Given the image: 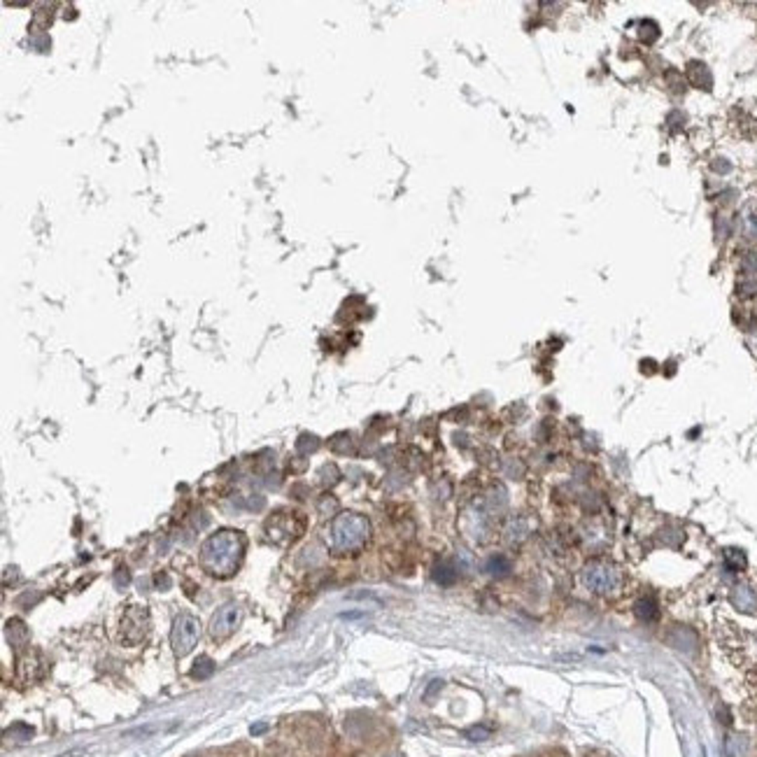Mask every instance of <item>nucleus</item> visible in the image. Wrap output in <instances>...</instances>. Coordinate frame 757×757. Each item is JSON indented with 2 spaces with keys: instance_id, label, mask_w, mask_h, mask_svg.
<instances>
[{
  "instance_id": "nucleus-1",
  "label": "nucleus",
  "mask_w": 757,
  "mask_h": 757,
  "mask_svg": "<svg viewBox=\"0 0 757 757\" xmlns=\"http://www.w3.org/2000/svg\"><path fill=\"white\" fill-rule=\"evenodd\" d=\"M245 536L233 529L212 534L201 548V564L215 578H231L243 562Z\"/></svg>"
},
{
  "instance_id": "nucleus-2",
  "label": "nucleus",
  "mask_w": 757,
  "mask_h": 757,
  "mask_svg": "<svg viewBox=\"0 0 757 757\" xmlns=\"http://www.w3.org/2000/svg\"><path fill=\"white\" fill-rule=\"evenodd\" d=\"M371 525L364 515L357 513H342L331 522L329 529V548L333 552H354L369 540Z\"/></svg>"
},
{
  "instance_id": "nucleus-3",
  "label": "nucleus",
  "mask_w": 757,
  "mask_h": 757,
  "mask_svg": "<svg viewBox=\"0 0 757 757\" xmlns=\"http://www.w3.org/2000/svg\"><path fill=\"white\" fill-rule=\"evenodd\" d=\"M198 636H201V622L198 617H194L191 613H179L173 622V632H171V646L173 652L177 657H184L194 650V646L198 644Z\"/></svg>"
},
{
  "instance_id": "nucleus-4",
  "label": "nucleus",
  "mask_w": 757,
  "mask_h": 757,
  "mask_svg": "<svg viewBox=\"0 0 757 757\" xmlns=\"http://www.w3.org/2000/svg\"><path fill=\"white\" fill-rule=\"evenodd\" d=\"M305 522L301 515L289 513V510H280V513L270 515L266 522V534L270 536V540L275 543H289V540H296L303 534Z\"/></svg>"
},
{
  "instance_id": "nucleus-5",
  "label": "nucleus",
  "mask_w": 757,
  "mask_h": 757,
  "mask_svg": "<svg viewBox=\"0 0 757 757\" xmlns=\"http://www.w3.org/2000/svg\"><path fill=\"white\" fill-rule=\"evenodd\" d=\"M147 629H149L147 608H142V606H129L122 615V622H119V641L126 646L140 644V641L147 636Z\"/></svg>"
},
{
  "instance_id": "nucleus-6",
  "label": "nucleus",
  "mask_w": 757,
  "mask_h": 757,
  "mask_svg": "<svg viewBox=\"0 0 757 757\" xmlns=\"http://www.w3.org/2000/svg\"><path fill=\"white\" fill-rule=\"evenodd\" d=\"M240 620H243V611H240V606L236 602L219 606V608L215 611L212 620H210V636H212L215 641L228 639V636L236 632Z\"/></svg>"
},
{
  "instance_id": "nucleus-7",
  "label": "nucleus",
  "mask_w": 757,
  "mask_h": 757,
  "mask_svg": "<svg viewBox=\"0 0 757 757\" xmlns=\"http://www.w3.org/2000/svg\"><path fill=\"white\" fill-rule=\"evenodd\" d=\"M585 585L594 592H611L617 585V571L606 564H594L585 571Z\"/></svg>"
},
{
  "instance_id": "nucleus-8",
  "label": "nucleus",
  "mask_w": 757,
  "mask_h": 757,
  "mask_svg": "<svg viewBox=\"0 0 757 757\" xmlns=\"http://www.w3.org/2000/svg\"><path fill=\"white\" fill-rule=\"evenodd\" d=\"M634 613L639 620H657L659 617V606H657V599L655 597H641L639 602L634 604Z\"/></svg>"
},
{
  "instance_id": "nucleus-9",
  "label": "nucleus",
  "mask_w": 757,
  "mask_h": 757,
  "mask_svg": "<svg viewBox=\"0 0 757 757\" xmlns=\"http://www.w3.org/2000/svg\"><path fill=\"white\" fill-rule=\"evenodd\" d=\"M434 580L441 585H452L457 580V569L452 562H438L434 567Z\"/></svg>"
},
{
  "instance_id": "nucleus-10",
  "label": "nucleus",
  "mask_w": 757,
  "mask_h": 757,
  "mask_svg": "<svg viewBox=\"0 0 757 757\" xmlns=\"http://www.w3.org/2000/svg\"><path fill=\"white\" fill-rule=\"evenodd\" d=\"M8 636H10V644L12 646H23L28 641V629L26 624H23L21 620H10L8 622Z\"/></svg>"
},
{
  "instance_id": "nucleus-11",
  "label": "nucleus",
  "mask_w": 757,
  "mask_h": 757,
  "mask_svg": "<svg viewBox=\"0 0 757 757\" xmlns=\"http://www.w3.org/2000/svg\"><path fill=\"white\" fill-rule=\"evenodd\" d=\"M215 669H217V666H215L212 659L203 655V657H198L196 662H194V669H191V678H196V681H206V678H210V676L215 674Z\"/></svg>"
},
{
  "instance_id": "nucleus-12",
  "label": "nucleus",
  "mask_w": 757,
  "mask_h": 757,
  "mask_svg": "<svg viewBox=\"0 0 757 757\" xmlns=\"http://www.w3.org/2000/svg\"><path fill=\"white\" fill-rule=\"evenodd\" d=\"M485 569H487V573H492V575H508L510 573V562L506 560V557H490V562H487V567H485Z\"/></svg>"
},
{
  "instance_id": "nucleus-13",
  "label": "nucleus",
  "mask_w": 757,
  "mask_h": 757,
  "mask_svg": "<svg viewBox=\"0 0 757 757\" xmlns=\"http://www.w3.org/2000/svg\"><path fill=\"white\" fill-rule=\"evenodd\" d=\"M5 734H12L14 738H19V741H26V738H31L33 729L28 725H23V723H17V725H12L10 729L5 732Z\"/></svg>"
},
{
  "instance_id": "nucleus-14",
  "label": "nucleus",
  "mask_w": 757,
  "mask_h": 757,
  "mask_svg": "<svg viewBox=\"0 0 757 757\" xmlns=\"http://www.w3.org/2000/svg\"><path fill=\"white\" fill-rule=\"evenodd\" d=\"M490 734L492 732L483 725H476V727H471V729L464 732V736L468 738V741H485V738H490Z\"/></svg>"
},
{
  "instance_id": "nucleus-15",
  "label": "nucleus",
  "mask_w": 757,
  "mask_h": 757,
  "mask_svg": "<svg viewBox=\"0 0 757 757\" xmlns=\"http://www.w3.org/2000/svg\"><path fill=\"white\" fill-rule=\"evenodd\" d=\"M441 688H443V683H441V681H431V685H429V688H426V692H424V699H434L436 692H438V690H441Z\"/></svg>"
},
{
  "instance_id": "nucleus-16",
  "label": "nucleus",
  "mask_w": 757,
  "mask_h": 757,
  "mask_svg": "<svg viewBox=\"0 0 757 757\" xmlns=\"http://www.w3.org/2000/svg\"><path fill=\"white\" fill-rule=\"evenodd\" d=\"M342 620H359V617H364L362 611H350V613H342Z\"/></svg>"
},
{
  "instance_id": "nucleus-17",
  "label": "nucleus",
  "mask_w": 757,
  "mask_h": 757,
  "mask_svg": "<svg viewBox=\"0 0 757 757\" xmlns=\"http://www.w3.org/2000/svg\"><path fill=\"white\" fill-rule=\"evenodd\" d=\"M87 755V750L84 748H75V750H68V753H61L58 757H84Z\"/></svg>"
},
{
  "instance_id": "nucleus-18",
  "label": "nucleus",
  "mask_w": 757,
  "mask_h": 757,
  "mask_svg": "<svg viewBox=\"0 0 757 757\" xmlns=\"http://www.w3.org/2000/svg\"><path fill=\"white\" fill-rule=\"evenodd\" d=\"M268 729V725L266 723H256V725H252V734H263V732H266Z\"/></svg>"
},
{
  "instance_id": "nucleus-19",
  "label": "nucleus",
  "mask_w": 757,
  "mask_h": 757,
  "mask_svg": "<svg viewBox=\"0 0 757 757\" xmlns=\"http://www.w3.org/2000/svg\"><path fill=\"white\" fill-rule=\"evenodd\" d=\"M387 757H401L399 753H394V755H387Z\"/></svg>"
}]
</instances>
